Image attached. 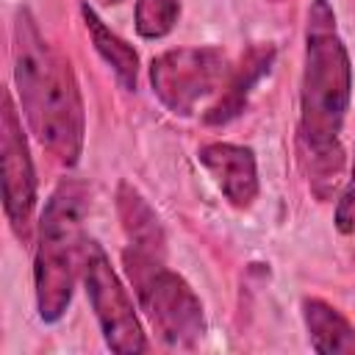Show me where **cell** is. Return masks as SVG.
Here are the masks:
<instances>
[{
    "label": "cell",
    "mask_w": 355,
    "mask_h": 355,
    "mask_svg": "<svg viewBox=\"0 0 355 355\" xmlns=\"http://www.w3.org/2000/svg\"><path fill=\"white\" fill-rule=\"evenodd\" d=\"M352 67L327 0H313L305 25V67L300 92V153L319 197L336 189L341 175L338 133L349 108Z\"/></svg>",
    "instance_id": "6da1fadb"
},
{
    "label": "cell",
    "mask_w": 355,
    "mask_h": 355,
    "mask_svg": "<svg viewBox=\"0 0 355 355\" xmlns=\"http://www.w3.org/2000/svg\"><path fill=\"white\" fill-rule=\"evenodd\" d=\"M14 78L33 136L67 166L83 150V103L69 61L39 33L28 8L14 19Z\"/></svg>",
    "instance_id": "7a4b0ae2"
},
{
    "label": "cell",
    "mask_w": 355,
    "mask_h": 355,
    "mask_svg": "<svg viewBox=\"0 0 355 355\" xmlns=\"http://www.w3.org/2000/svg\"><path fill=\"white\" fill-rule=\"evenodd\" d=\"M83 214L86 189L75 180H64L44 205L33 263L36 305L44 322H58L69 308L86 247Z\"/></svg>",
    "instance_id": "3957f363"
},
{
    "label": "cell",
    "mask_w": 355,
    "mask_h": 355,
    "mask_svg": "<svg viewBox=\"0 0 355 355\" xmlns=\"http://www.w3.org/2000/svg\"><path fill=\"white\" fill-rule=\"evenodd\" d=\"M125 269L141 311L155 327L158 338L175 349H191L205 333V316L191 286L164 266V258L125 250Z\"/></svg>",
    "instance_id": "277c9868"
},
{
    "label": "cell",
    "mask_w": 355,
    "mask_h": 355,
    "mask_svg": "<svg viewBox=\"0 0 355 355\" xmlns=\"http://www.w3.org/2000/svg\"><path fill=\"white\" fill-rule=\"evenodd\" d=\"M80 277H83L89 302L94 308V316L100 322V330L105 336V344L119 355L144 352L147 341L136 319L133 300L128 297V288L111 269V261L103 252V247L92 239H86V247H83Z\"/></svg>",
    "instance_id": "5b68a950"
},
{
    "label": "cell",
    "mask_w": 355,
    "mask_h": 355,
    "mask_svg": "<svg viewBox=\"0 0 355 355\" xmlns=\"http://www.w3.org/2000/svg\"><path fill=\"white\" fill-rule=\"evenodd\" d=\"M227 75L225 53L216 47H178L153 58L150 83L155 97L180 116H189L197 103L214 94Z\"/></svg>",
    "instance_id": "8992f818"
},
{
    "label": "cell",
    "mask_w": 355,
    "mask_h": 355,
    "mask_svg": "<svg viewBox=\"0 0 355 355\" xmlns=\"http://www.w3.org/2000/svg\"><path fill=\"white\" fill-rule=\"evenodd\" d=\"M0 161H3V194L6 214L17 236H28L31 214L36 205V172L28 153V141L22 136V122L11 97H3L0 114Z\"/></svg>",
    "instance_id": "52a82bcc"
},
{
    "label": "cell",
    "mask_w": 355,
    "mask_h": 355,
    "mask_svg": "<svg viewBox=\"0 0 355 355\" xmlns=\"http://www.w3.org/2000/svg\"><path fill=\"white\" fill-rule=\"evenodd\" d=\"M200 164L208 169L219 191L230 200L236 208H250L258 197V166L250 147L230 144V141H214L200 147L197 153Z\"/></svg>",
    "instance_id": "ba28073f"
},
{
    "label": "cell",
    "mask_w": 355,
    "mask_h": 355,
    "mask_svg": "<svg viewBox=\"0 0 355 355\" xmlns=\"http://www.w3.org/2000/svg\"><path fill=\"white\" fill-rule=\"evenodd\" d=\"M272 61H275V47L272 44H252L244 53L241 64L230 72V80H227L225 92L219 94V100L205 111V122L208 125H225L233 116H239L244 103H247L250 89L258 83L261 75L269 72Z\"/></svg>",
    "instance_id": "9c48e42d"
},
{
    "label": "cell",
    "mask_w": 355,
    "mask_h": 355,
    "mask_svg": "<svg viewBox=\"0 0 355 355\" xmlns=\"http://www.w3.org/2000/svg\"><path fill=\"white\" fill-rule=\"evenodd\" d=\"M116 208H119V219H122L130 247L164 258V227L155 211L147 205V200L133 186L122 183L116 191Z\"/></svg>",
    "instance_id": "30bf717a"
},
{
    "label": "cell",
    "mask_w": 355,
    "mask_h": 355,
    "mask_svg": "<svg viewBox=\"0 0 355 355\" xmlns=\"http://www.w3.org/2000/svg\"><path fill=\"white\" fill-rule=\"evenodd\" d=\"M302 319L316 352H355V330L352 324L324 300H305Z\"/></svg>",
    "instance_id": "8fae6325"
},
{
    "label": "cell",
    "mask_w": 355,
    "mask_h": 355,
    "mask_svg": "<svg viewBox=\"0 0 355 355\" xmlns=\"http://www.w3.org/2000/svg\"><path fill=\"white\" fill-rule=\"evenodd\" d=\"M83 19H86V28H89V36H92L97 53L105 58V64H111V69L119 78V83L125 89H136V75H139L136 50L125 39H119L111 28H105V22L94 14V8L83 6Z\"/></svg>",
    "instance_id": "7c38bea8"
},
{
    "label": "cell",
    "mask_w": 355,
    "mask_h": 355,
    "mask_svg": "<svg viewBox=\"0 0 355 355\" xmlns=\"http://www.w3.org/2000/svg\"><path fill=\"white\" fill-rule=\"evenodd\" d=\"M180 17V0H136V31L144 39L166 36Z\"/></svg>",
    "instance_id": "4fadbf2b"
},
{
    "label": "cell",
    "mask_w": 355,
    "mask_h": 355,
    "mask_svg": "<svg viewBox=\"0 0 355 355\" xmlns=\"http://www.w3.org/2000/svg\"><path fill=\"white\" fill-rule=\"evenodd\" d=\"M336 227L341 233H355V161H352V175L336 205Z\"/></svg>",
    "instance_id": "5bb4252c"
},
{
    "label": "cell",
    "mask_w": 355,
    "mask_h": 355,
    "mask_svg": "<svg viewBox=\"0 0 355 355\" xmlns=\"http://www.w3.org/2000/svg\"><path fill=\"white\" fill-rule=\"evenodd\" d=\"M100 3H105V6H108V3H111V6H114V3H119V0H100Z\"/></svg>",
    "instance_id": "9a60e30c"
},
{
    "label": "cell",
    "mask_w": 355,
    "mask_h": 355,
    "mask_svg": "<svg viewBox=\"0 0 355 355\" xmlns=\"http://www.w3.org/2000/svg\"><path fill=\"white\" fill-rule=\"evenodd\" d=\"M272 3H280V0H272Z\"/></svg>",
    "instance_id": "2e32d148"
}]
</instances>
